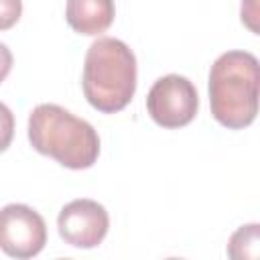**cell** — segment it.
Listing matches in <instances>:
<instances>
[{"instance_id": "cell-1", "label": "cell", "mask_w": 260, "mask_h": 260, "mask_svg": "<svg viewBox=\"0 0 260 260\" xmlns=\"http://www.w3.org/2000/svg\"><path fill=\"white\" fill-rule=\"evenodd\" d=\"M136 57L124 41L95 39L85 53L81 75L87 104L102 114L124 110L136 93Z\"/></svg>"}, {"instance_id": "cell-3", "label": "cell", "mask_w": 260, "mask_h": 260, "mask_svg": "<svg viewBox=\"0 0 260 260\" xmlns=\"http://www.w3.org/2000/svg\"><path fill=\"white\" fill-rule=\"evenodd\" d=\"M258 59L248 51H228L209 69L211 116L230 130L248 128L258 114Z\"/></svg>"}, {"instance_id": "cell-6", "label": "cell", "mask_w": 260, "mask_h": 260, "mask_svg": "<svg viewBox=\"0 0 260 260\" xmlns=\"http://www.w3.org/2000/svg\"><path fill=\"white\" fill-rule=\"evenodd\" d=\"M110 228V215L106 207L93 199L69 201L57 217L59 236L73 248H95L104 242Z\"/></svg>"}, {"instance_id": "cell-11", "label": "cell", "mask_w": 260, "mask_h": 260, "mask_svg": "<svg viewBox=\"0 0 260 260\" xmlns=\"http://www.w3.org/2000/svg\"><path fill=\"white\" fill-rule=\"evenodd\" d=\"M258 8H256V0H242V22L258 35Z\"/></svg>"}, {"instance_id": "cell-5", "label": "cell", "mask_w": 260, "mask_h": 260, "mask_svg": "<svg viewBox=\"0 0 260 260\" xmlns=\"http://www.w3.org/2000/svg\"><path fill=\"white\" fill-rule=\"evenodd\" d=\"M47 244V225L39 211L24 203L0 209V250L10 258H32Z\"/></svg>"}, {"instance_id": "cell-4", "label": "cell", "mask_w": 260, "mask_h": 260, "mask_svg": "<svg viewBox=\"0 0 260 260\" xmlns=\"http://www.w3.org/2000/svg\"><path fill=\"white\" fill-rule=\"evenodd\" d=\"M146 110L160 128H183L197 116L199 95L187 77L169 73L152 83L146 95Z\"/></svg>"}, {"instance_id": "cell-7", "label": "cell", "mask_w": 260, "mask_h": 260, "mask_svg": "<svg viewBox=\"0 0 260 260\" xmlns=\"http://www.w3.org/2000/svg\"><path fill=\"white\" fill-rule=\"evenodd\" d=\"M114 16V0H67L65 4V20L77 35L98 37L112 26Z\"/></svg>"}, {"instance_id": "cell-2", "label": "cell", "mask_w": 260, "mask_h": 260, "mask_svg": "<svg viewBox=\"0 0 260 260\" xmlns=\"http://www.w3.org/2000/svg\"><path fill=\"white\" fill-rule=\"evenodd\" d=\"M28 142L37 152L73 171L93 167L100 156L95 128L57 104H39L30 112Z\"/></svg>"}, {"instance_id": "cell-8", "label": "cell", "mask_w": 260, "mask_h": 260, "mask_svg": "<svg viewBox=\"0 0 260 260\" xmlns=\"http://www.w3.org/2000/svg\"><path fill=\"white\" fill-rule=\"evenodd\" d=\"M228 256L234 260H256L260 256V225L248 223L238 228L228 242Z\"/></svg>"}, {"instance_id": "cell-9", "label": "cell", "mask_w": 260, "mask_h": 260, "mask_svg": "<svg viewBox=\"0 0 260 260\" xmlns=\"http://www.w3.org/2000/svg\"><path fill=\"white\" fill-rule=\"evenodd\" d=\"M22 14V0H0V30L12 28Z\"/></svg>"}, {"instance_id": "cell-10", "label": "cell", "mask_w": 260, "mask_h": 260, "mask_svg": "<svg viewBox=\"0 0 260 260\" xmlns=\"http://www.w3.org/2000/svg\"><path fill=\"white\" fill-rule=\"evenodd\" d=\"M14 136V114L6 104L0 102V152H4Z\"/></svg>"}, {"instance_id": "cell-12", "label": "cell", "mask_w": 260, "mask_h": 260, "mask_svg": "<svg viewBox=\"0 0 260 260\" xmlns=\"http://www.w3.org/2000/svg\"><path fill=\"white\" fill-rule=\"evenodd\" d=\"M12 53H10V49L4 45V43H0V83L8 77V73H10V69H12Z\"/></svg>"}]
</instances>
